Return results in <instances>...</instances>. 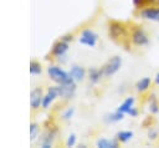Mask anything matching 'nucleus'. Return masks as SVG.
<instances>
[{"mask_svg": "<svg viewBox=\"0 0 159 148\" xmlns=\"http://www.w3.org/2000/svg\"><path fill=\"white\" fill-rule=\"evenodd\" d=\"M47 73L50 76L51 80H53L55 82H57L58 85L60 83H66V82H70V81H75L70 72H66L63 71L62 68L57 67V66H48L47 67Z\"/></svg>", "mask_w": 159, "mask_h": 148, "instance_id": "f257e3e1", "label": "nucleus"}, {"mask_svg": "<svg viewBox=\"0 0 159 148\" xmlns=\"http://www.w3.org/2000/svg\"><path fill=\"white\" fill-rule=\"evenodd\" d=\"M130 40H132L133 45L139 46V47H143V46L149 45V36L144 31V29H142L140 26H134L132 29Z\"/></svg>", "mask_w": 159, "mask_h": 148, "instance_id": "f03ea898", "label": "nucleus"}, {"mask_svg": "<svg viewBox=\"0 0 159 148\" xmlns=\"http://www.w3.org/2000/svg\"><path fill=\"white\" fill-rule=\"evenodd\" d=\"M120 66H122V58L119 56H113L102 66L101 70L103 72V76H112L120 68Z\"/></svg>", "mask_w": 159, "mask_h": 148, "instance_id": "7ed1b4c3", "label": "nucleus"}, {"mask_svg": "<svg viewBox=\"0 0 159 148\" xmlns=\"http://www.w3.org/2000/svg\"><path fill=\"white\" fill-rule=\"evenodd\" d=\"M125 32H127L125 26L122 22H119V21H111L108 24V34H109V36L113 40L123 37L125 35Z\"/></svg>", "mask_w": 159, "mask_h": 148, "instance_id": "20e7f679", "label": "nucleus"}, {"mask_svg": "<svg viewBox=\"0 0 159 148\" xmlns=\"http://www.w3.org/2000/svg\"><path fill=\"white\" fill-rule=\"evenodd\" d=\"M97 40H98V35H97L94 31L89 30V29L83 30V31H82V34H81V37L78 39L80 44L86 45V46H89V47L96 46Z\"/></svg>", "mask_w": 159, "mask_h": 148, "instance_id": "39448f33", "label": "nucleus"}, {"mask_svg": "<svg viewBox=\"0 0 159 148\" xmlns=\"http://www.w3.org/2000/svg\"><path fill=\"white\" fill-rule=\"evenodd\" d=\"M76 91V83L75 81H70V82H66V83H60L57 86V92H58V96L60 97H63V98H70L73 96Z\"/></svg>", "mask_w": 159, "mask_h": 148, "instance_id": "423d86ee", "label": "nucleus"}, {"mask_svg": "<svg viewBox=\"0 0 159 148\" xmlns=\"http://www.w3.org/2000/svg\"><path fill=\"white\" fill-rule=\"evenodd\" d=\"M139 16L144 20L159 22V7H150V6L143 7L139 11Z\"/></svg>", "mask_w": 159, "mask_h": 148, "instance_id": "0eeeda50", "label": "nucleus"}, {"mask_svg": "<svg viewBox=\"0 0 159 148\" xmlns=\"http://www.w3.org/2000/svg\"><path fill=\"white\" fill-rule=\"evenodd\" d=\"M42 90L41 88H35L30 93V104L32 108H39L42 104Z\"/></svg>", "mask_w": 159, "mask_h": 148, "instance_id": "6e6552de", "label": "nucleus"}, {"mask_svg": "<svg viewBox=\"0 0 159 148\" xmlns=\"http://www.w3.org/2000/svg\"><path fill=\"white\" fill-rule=\"evenodd\" d=\"M57 96H58L57 86L48 87V90H47L46 95H45V96H43V98H42V107H43V108H47Z\"/></svg>", "mask_w": 159, "mask_h": 148, "instance_id": "1a4fd4ad", "label": "nucleus"}, {"mask_svg": "<svg viewBox=\"0 0 159 148\" xmlns=\"http://www.w3.org/2000/svg\"><path fill=\"white\" fill-rule=\"evenodd\" d=\"M67 50H68V42H66L63 40H60V41L53 44V46H52V55H55L57 57H62V56H65Z\"/></svg>", "mask_w": 159, "mask_h": 148, "instance_id": "9d476101", "label": "nucleus"}, {"mask_svg": "<svg viewBox=\"0 0 159 148\" xmlns=\"http://www.w3.org/2000/svg\"><path fill=\"white\" fill-rule=\"evenodd\" d=\"M134 103H135V98L133 97V96H130V97H127L120 104H119V107L117 108V111H119V112H122V113H124V114H127L133 107H134Z\"/></svg>", "mask_w": 159, "mask_h": 148, "instance_id": "9b49d317", "label": "nucleus"}, {"mask_svg": "<svg viewBox=\"0 0 159 148\" xmlns=\"http://www.w3.org/2000/svg\"><path fill=\"white\" fill-rule=\"evenodd\" d=\"M84 73H86L84 72V68L81 67V66H78V65H73L71 67V70H70V75H71V77L75 81H82L83 77H84Z\"/></svg>", "mask_w": 159, "mask_h": 148, "instance_id": "f8f14e48", "label": "nucleus"}, {"mask_svg": "<svg viewBox=\"0 0 159 148\" xmlns=\"http://www.w3.org/2000/svg\"><path fill=\"white\" fill-rule=\"evenodd\" d=\"M150 85H152L150 77H143V78H140L139 81H137V83H135V90H137L138 92L143 93V92H145V91L149 90Z\"/></svg>", "mask_w": 159, "mask_h": 148, "instance_id": "ddd939ff", "label": "nucleus"}, {"mask_svg": "<svg viewBox=\"0 0 159 148\" xmlns=\"http://www.w3.org/2000/svg\"><path fill=\"white\" fill-rule=\"evenodd\" d=\"M96 146L98 148H117L118 142L114 139H107V138H101L96 142Z\"/></svg>", "mask_w": 159, "mask_h": 148, "instance_id": "4468645a", "label": "nucleus"}, {"mask_svg": "<svg viewBox=\"0 0 159 148\" xmlns=\"http://www.w3.org/2000/svg\"><path fill=\"white\" fill-rule=\"evenodd\" d=\"M55 133H56L55 129H50V131H47V132L45 133V136H43V138H42V141H41V146H42L43 148L51 147L52 141H53V137H55Z\"/></svg>", "mask_w": 159, "mask_h": 148, "instance_id": "2eb2a0df", "label": "nucleus"}, {"mask_svg": "<svg viewBox=\"0 0 159 148\" xmlns=\"http://www.w3.org/2000/svg\"><path fill=\"white\" fill-rule=\"evenodd\" d=\"M133 136H134V133H133L132 131H119V132L116 134L117 141H119V142H122V143H125V142L130 141V139L133 138Z\"/></svg>", "mask_w": 159, "mask_h": 148, "instance_id": "dca6fc26", "label": "nucleus"}, {"mask_svg": "<svg viewBox=\"0 0 159 148\" xmlns=\"http://www.w3.org/2000/svg\"><path fill=\"white\" fill-rule=\"evenodd\" d=\"M102 76H103L102 70H98V68H91L89 70V81L92 83H97Z\"/></svg>", "mask_w": 159, "mask_h": 148, "instance_id": "f3484780", "label": "nucleus"}, {"mask_svg": "<svg viewBox=\"0 0 159 148\" xmlns=\"http://www.w3.org/2000/svg\"><path fill=\"white\" fill-rule=\"evenodd\" d=\"M149 112L153 113V114L159 112V102H158V99L154 95L149 96Z\"/></svg>", "mask_w": 159, "mask_h": 148, "instance_id": "a211bd4d", "label": "nucleus"}, {"mask_svg": "<svg viewBox=\"0 0 159 148\" xmlns=\"http://www.w3.org/2000/svg\"><path fill=\"white\" fill-rule=\"evenodd\" d=\"M123 118H124V113H122V112H119V111H116L114 113H111V114H108L107 117H104V119H106L107 122H111V123L122 121Z\"/></svg>", "mask_w": 159, "mask_h": 148, "instance_id": "6ab92c4d", "label": "nucleus"}, {"mask_svg": "<svg viewBox=\"0 0 159 148\" xmlns=\"http://www.w3.org/2000/svg\"><path fill=\"white\" fill-rule=\"evenodd\" d=\"M157 0H133V5L135 6V9H143L147 7L149 4H154Z\"/></svg>", "mask_w": 159, "mask_h": 148, "instance_id": "aec40b11", "label": "nucleus"}, {"mask_svg": "<svg viewBox=\"0 0 159 148\" xmlns=\"http://www.w3.org/2000/svg\"><path fill=\"white\" fill-rule=\"evenodd\" d=\"M30 73L31 75H40L41 73V66L36 61H31L30 63Z\"/></svg>", "mask_w": 159, "mask_h": 148, "instance_id": "412c9836", "label": "nucleus"}, {"mask_svg": "<svg viewBox=\"0 0 159 148\" xmlns=\"http://www.w3.org/2000/svg\"><path fill=\"white\" fill-rule=\"evenodd\" d=\"M37 132H39V127H37V124L31 123V124H30V139H31V141H34V139L36 138Z\"/></svg>", "mask_w": 159, "mask_h": 148, "instance_id": "4be33fe9", "label": "nucleus"}, {"mask_svg": "<svg viewBox=\"0 0 159 148\" xmlns=\"http://www.w3.org/2000/svg\"><path fill=\"white\" fill-rule=\"evenodd\" d=\"M73 113H75V108L73 107H70V108H67L65 112H63V114H62V118L63 119H70L72 116H73Z\"/></svg>", "mask_w": 159, "mask_h": 148, "instance_id": "5701e85b", "label": "nucleus"}, {"mask_svg": "<svg viewBox=\"0 0 159 148\" xmlns=\"http://www.w3.org/2000/svg\"><path fill=\"white\" fill-rule=\"evenodd\" d=\"M76 144V134H70L68 138H67V142H66V146L67 147H73Z\"/></svg>", "mask_w": 159, "mask_h": 148, "instance_id": "b1692460", "label": "nucleus"}, {"mask_svg": "<svg viewBox=\"0 0 159 148\" xmlns=\"http://www.w3.org/2000/svg\"><path fill=\"white\" fill-rule=\"evenodd\" d=\"M157 137H158V131L150 128L149 132H148V138H149V139H157Z\"/></svg>", "mask_w": 159, "mask_h": 148, "instance_id": "393cba45", "label": "nucleus"}, {"mask_svg": "<svg viewBox=\"0 0 159 148\" xmlns=\"http://www.w3.org/2000/svg\"><path fill=\"white\" fill-rule=\"evenodd\" d=\"M72 39H73V36H72L71 34H66V35L61 36V40H63V41H66V42H70V41H72Z\"/></svg>", "mask_w": 159, "mask_h": 148, "instance_id": "a878e982", "label": "nucleus"}, {"mask_svg": "<svg viewBox=\"0 0 159 148\" xmlns=\"http://www.w3.org/2000/svg\"><path fill=\"white\" fill-rule=\"evenodd\" d=\"M127 114H129L130 117H137V116H138V109H137V107H133Z\"/></svg>", "mask_w": 159, "mask_h": 148, "instance_id": "bb28decb", "label": "nucleus"}, {"mask_svg": "<svg viewBox=\"0 0 159 148\" xmlns=\"http://www.w3.org/2000/svg\"><path fill=\"white\" fill-rule=\"evenodd\" d=\"M154 81H155V83L159 86V72H157V75H155V77H154Z\"/></svg>", "mask_w": 159, "mask_h": 148, "instance_id": "cd10ccee", "label": "nucleus"}]
</instances>
